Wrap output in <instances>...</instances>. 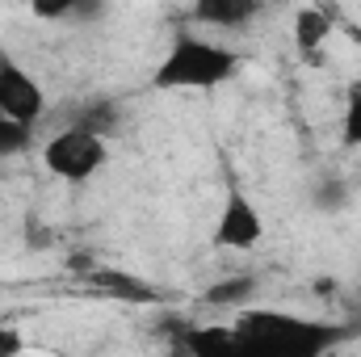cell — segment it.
Segmentation results:
<instances>
[{
  "label": "cell",
  "instance_id": "cell-8",
  "mask_svg": "<svg viewBox=\"0 0 361 357\" xmlns=\"http://www.w3.org/2000/svg\"><path fill=\"white\" fill-rule=\"evenodd\" d=\"M92 286H101L105 294H114V298H130V303H152V286L147 282H139V277H126V273H118V269H97L89 273Z\"/></svg>",
  "mask_w": 361,
  "mask_h": 357
},
{
  "label": "cell",
  "instance_id": "cell-2",
  "mask_svg": "<svg viewBox=\"0 0 361 357\" xmlns=\"http://www.w3.org/2000/svg\"><path fill=\"white\" fill-rule=\"evenodd\" d=\"M235 72H240V55H235V51L185 34V38H177V42L169 47V55H164L160 68L152 72V85L164 89V92L214 89V85H227Z\"/></svg>",
  "mask_w": 361,
  "mask_h": 357
},
{
  "label": "cell",
  "instance_id": "cell-15",
  "mask_svg": "<svg viewBox=\"0 0 361 357\" xmlns=\"http://www.w3.org/2000/svg\"><path fill=\"white\" fill-rule=\"evenodd\" d=\"M105 4H109V0H105Z\"/></svg>",
  "mask_w": 361,
  "mask_h": 357
},
{
  "label": "cell",
  "instance_id": "cell-7",
  "mask_svg": "<svg viewBox=\"0 0 361 357\" xmlns=\"http://www.w3.org/2000/svg\"><path fill=\"white\" fill-rule=\"evenodd\" d=\"M328 34H332V21H328L324 8H298V17H294V42H298V51L315 55L328 42Z\"/></svg>",
  "mask_w": 361,
  "mask_h": 357
},
{
  "label": "cell",
  "instance_id": "cell-13",
  "mask_svg": "<svg viewBox=\"0 0 361 357\" xmlns=\"http://www.w3.org/2000/svg\"><path fill=\"white\" fill-rule=\"evenodd\" d=\"M345 143L361 147V85L349 92V105H345Z\"/></svg>",
  "mask_w": 361,
  "mask_h": 357
},
{
  "label": "cell",
  "instance_id": "cell-6",
  "mask_svg": "<svg viewBox=\"0 0 361 357\" xmlns=\"http://www.w3.org/2000/svg\"><path fill=\"white\" fill-rule=\"evenodd\" d=\"M193 13H197L206 25L240 30V25H248V21H252L257 0H193Z\"/></svg>",
  "mask_w": 361,
  "mask_h": 357
},
{
  "label": "cell",
  "instance_id": "cell-3",
  "mask_svg": "<svg viewBox=\"0 0 361 357\" xmlns=\"http://www.w3.org/2000/svg\"><path fill=\"white\" fill-rule=\"evenodd\" d=\"M42 164H47L51 177L80 185V181H89V177L101 173V164H105V139H101V131L76 122V126L59 131V135L42 147Z\"/></svg>",
  "mask_w": 361,
  "mask_h": 357
},
{
  "label": "cell",
  "instance_id": "cell-10",
  "mask_svg": "<svg viewBox=\"0 0 361 357\" xmlns=\"http://www.w3.org/2000/svg\"><path fill=\"white\" fill-rule=\"evenodd\" d=\"M180 349H193V353L235 349V328H202V332H189V337H180Z\"/></svg>",
  "mask_w": 361,
  "mask_h": 357
},
{
  "label": "cell",
  "instance_id": "cell-9",
  "mask_svg": "<svg viewBox=\"0 0 361 357\" xmlns=\"http://www.w3.org/2000/svg\"><path fill=\"white\" fill-rule=\"evenodd\" d=\"M105 0H30V13L42 21H59V17H92Z\"/></svg>",
  "mask_w": 361,
  "mask_h": 357
},
{
  "label": "cell",
  "instance_id": "cell-1",
  "mask_svg": "<svg viewBox=\"0 0 361 357\" xmlns=\"http://www.w3.org/2000/svg\"><path fill=\"white\" fill-rule=\"evenodd\" d=\"M341 341V332L281 315V311H244L235 324V349H257V353H281V357H315L328 353Z\"/></svg>",
  "mask_w": 361,
  "mask_h": 357
},
{
  "label": "cell",
  "instance_id": "cell-11",
  "mask_svg": "<svg viewBox=\"0 0 361 357\" xmlns=\"http://www.w3.org/2000/svg\"><path fill=\"white\" fill-rule=\"evenodd\" d=\"M248 298H252V277L219 282V286H210V294H206V303H214V307H223V303H248Z\"/></svg>",
  "mask_w": 361,
  "mask_h": 357
},
{
  "label": "cell",
  "instance_id": "cell-5",
  "mask_svg": "<svg viewBox=\"0 0 361 357\" xmlns=\"http://www.w3.org/2000/svg\"><path fill=\"white\" fill-rule=\"evenodd\" d=\"M47 109V97H42V85L13 59L0 51V114H8L13 122H25L34 126Z\"/></svg>",
  "mask_w": 361,
  "mask_h": 357
},
{
  "label": "cell",
  "instance_id": "cell-4",
  "mask_svg": "<svg viewBox=\"0 0 361 357\" xmlns=\"http://www.w3.org/2000/svg\"><path fill=\"white\" fill-rule=\"evenodd\" d=\"M261 236H265V214L257 210V202L240 185H227V198H223V210L214 223V248L248 253L261 244Z\"/></svg>",
  "mask_w": 361,
  "mask_h": 357
},
{
  "label": "cell",
  "instance_id": "cell-14",
  "mask_svg": "<svg viewBox=\"0 0 361 357\" xmlns=\"http://www.w3.org/2000/svg\"><path fill=\"white\" fill-rule=\"evenodd\" d=\"M25 345H21V337L13 332V328H4L0 324V357H13V353H21Z\"/></svg>",
  "mask_w": 361,
  "mask_h": 357
},
{
  "label": "cell",
  "instance_id": "cell-12",
  "mask_svg": "<svg viewBox=\"0 0 361 357\" xmlns=\"http://www.w3.org/2000/svg\"><path fill=\"white\" fill-rule=\"evenodd\" d=\"M25 147H30V126L25 122H13L8 114H0V156L25 152Z\"/></svg>",
  "mask_w": 361,
  "mask_h": 357
}]
</instances>
